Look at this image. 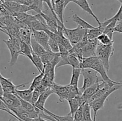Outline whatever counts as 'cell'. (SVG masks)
Listing matches in <instances>:
<instances>
[{
  "label": "cell",
  "mask_w": 122,
  "mask_h": 121,
  "mask_svg": "<svg viewBox=\"0 0 122 121\" xmlns=\"http://www.w3.org/2000/svg\"><path fill=\"white\" fill-rule=\"evenodd\" d=\"M0 98L10 110L21 106L20 98L15 94L4 93L2 96H0Z\"/></svg>",
  "instance_id": "9"
},
{
  "label": "cell",
  "mask_w": 122,
  "mask_h": 121,
  "mask_svg": "<svg viewBox=\"0 0 122 121\" xmlns=\"http://www.w3.org/2000/svg\"><path fill=\"white\" fill-rule=\"evenodd\" d=\"M117 1H119V2H120L121 4L122 3V0H117Z\"/></svg>",
  "instance_id": "45"
},
{
  "label": "cell",
  "mask_w": 122,
  "mask_h": 121,
  "mask_svg": "<svg viewBox=\"0 0 122 121\" xmlns=\"http://www.w3.org/2000/svg\"><path fill=\"white\" fill-rule=\"evenodd\" d=\"M30 46L31 48H32V52L35 53V54L39 55V56H41L42 55H43L46 51L44 48V47L41 46L39 43L37 42L35 39L32 36L31 37Z\"/></svg>",
  "instance_id": "19"
},
{
  "label": "cell",
  "mask_w": 122,
  "mask_h": 121,
  "mask_svg": "<svg viewBox=\"0 0 122 121\" xmlns=\"http://www.w3.org/2000/svg\"><path fill=\"white\" fill-rule=\"evenodd\" d=\"M90 68L93 69L95 71H96L98 73L100 74L102 80L104 82H106V83H108V84L114 85H117V84H120L122 83V82H118L112 80V79H111L108 77L107 73V71H106L103 64L100 61V60L98 58H97L95 61L94 62V63L92 64Z\"/></svg>",
  "instance_id": "6"
},
{
  "label": "cell",
  "mask_w": 122,
  "mask_h": 121,
  "mask_svg": "<svg viewBox=\"0 0 122 121\" xmlns=\"http://www.w3.org/2000/svg\"><path fill=\"white\" fill-rule=\"evenodd\" d=\"M122 21V3L120 5V7L119 8V10H118L117 13L115 14L113 17H112V18L109 19H107L106 21H104V22L101 23V25L102 26H103L104 27H106L107 25L108 24L110 21H114L116 23H117L119 21Z\"/></svg>",
  "instance_id": "24"
},
{
  "label": "cell",
  "mask_w": 122,
  "mask_h": 121,
  "mask_svg": "<svg viewBox=\"0 0 122 121\" xmlns=\"http://www.w3.org/2000/svg\"><path fill=\"white\" fill-rule=\"evenodd\" d=\"M81 74V68H73L71 78L69 84L74 86H78L79 79Z\"/></svg>",
  "instance_id": "25"
},
{
  "label": "cell",
  "mask_w": 122,
  "mask_h": 121,
  "mask_svg": "<svg viewBox=\"0 0 122 121\" xmlns=\"http://www.w3.org/2000/svg\"><path fill=\"white\" fill-rule=\"evenodd\" d=\"M114 50L113 43L102 45L98 43L97 46L95 56L103 64L107 72L110 69V59L114 53Z\"/></svg>",
  "instance_id": "1"
},
{
  "label": "cell",
  "mask_w": 122,
  "mask_h": 121,
  "mask_svg": "<svg viewBox=\"0 0 122 121\" xmlns=\"http://www.w3.org/2000/svg\"><path fill=\"white\" fill-rule=\"evenodd\" d=\"M44 71L43 70V71L42 72H39V74L38 75H37L36 77H35V78L33 79V80L32 81V83H31V85L30 86L29 88L30 90H32V91H33L35 88L36 87L38 86L39 84L41 83L42 80L43 79V77H44Z\"/></svg>",
  "instance_id": "31"
},
{
  "label": "cell",
  "mask_w": 122,
  "mask_h": 121,
  "mask_svg": "<svg viewBox=\"0 0 122 121\" xmlns=\"http://www.w3.org/2000/svg\"><path fill=\"white\" fill-rule=\"evenodd\" d=\"M9 121H15V120H13V119H10Z\"/></svg>",
  "instance_id": "44"
},
{
  "label": "cell",
  "mask_w": 122,
  "mask_h": 121,
  "mask_svg": "<svg viewBox=\"0 0 122 121\" xmlns=\"http://www.w3.org/2000/svg\"><path fill=\"white\" fill-rule=\"evenodd\" d=\"M42 1H43L44 2H45V4H46V5L48 7V8H50V9L51 10V11L52 12V13H55L53 11V9H52V1L51 0H42Z\"/></svg>",
  "instance_id": "40"
},
{
  "label": "cell",
  "mask_w": 122,
  "mask_h": 121,
  "mask_svg": "<svg viewBox=\"0 0 122 121\" xmlns=\"http://www.w3.org/2000/svg\"><path fill=\"white\" fill-rule=\"evenodd\" d=\"M2 41L7 45V47H8V50L10 51V52L11 58L9 62L10 65L13 66V65H15V63L17 61L18 57L20 55V52L14 47V46L13 45L11 42L10 40V39H8V40H3Z\"/></svg>",
  "instance_id": "14"
},
{
  "label": "cell",
  "mask_w": 122,
  "mask_h": 121,
  "mask_svg": "<svg viewBox=\"0 0 122 121\" xmlns=\"http://www.w3.org/2000/svg\"><path fill=\"white\" fill-rule=\"evenodd\" d=\"M53 93L56 94L59 97V101L63 102L64 100H67L70 98L69 85H63L57 84L54 82L51 86Z\"/></svg>",
  "instance_id": "11"
},
{
  "label": "cell",
  "mask_w": 122,
  "mask_h": 121,
  "mask_svg": "<svg viewBox=\"0 0 122 121\" xmlns=\"http://www.w3.org/2000/svg\"><path fill=\"white\" fill-rule=\"evenodd\" d=\"M104 27L101 26V24L99 25L98 27H95V28L92 29L87 30L86 36L88 40H95L97 39L98 37L103 33Z\"/></svg>",
  "instance_id": "18"
},
{
  "label": "cell",
  "mask_w": 122,
  "mask_h": 121,
  "mask_svg": "<svg viewBox=\"0 0 122 121\" xmlns=\"http://www.w3.org/2000/svg\"><path fill=\"white\" fill-rule=\"evenodd\" d=\"M0 83H1L4 93L9 94H15V91L19 88V87L25 86L26 84H29V83H26L25 84L15 85L13 84V81L10 78H7L5 77H4L1 75V74H0Z\"/></svg>",
  "instance_id": "8"
},
{
  "label": "cell",
  "mask_w": 122,
  "mask_h": 121,
  "mask_svg": "<svg viewBox=\"0 0 122 121\" xmlns=\"http://www.w3.org/2000/svg\"><path fill=\"white\" fill-rule=\"evenodd\" d=\"M3 94H4L3 90H2V87H1V83H0V96H2V95H3Z\"/></svg>",
  "instance_id": "43"
},
{
  "label": "cell",
  "mask_w": 122,
  "mask_h": 121,
  "mask_svg": "<svg viewBox=\"0 0 122 121\" xmlns=\"http://www.w3.org/2000/svg\"><path fill=\"white\" fill-rule=\"evenodd\" d=\"M31 121H46V119L42 118V117H36V118L32 119Z\"/></svg>",
  "instance_id": "41"
},
{
  "label": "cell",
  "mask_w": 122,
  "mask_h": 121,
  "mask_svg": "<svg viewBox=\"0 0 122 121\" xmlns=\"http://www.w3.org/2000/svg\"><path fill=\"white\" fill-rule=\"evenodd\" d=\"M9 39L13 45H14V47L20 52V44H21V40L19 39L18 37L15 36H11L9 37Z\"/></svg>",
  "instance_id": "36"
},
{
  "label": "cell",
  "mask_w": 122,
  "mask_h": 121,
  "mask_svg": "<svg viewBox=\"0 0 122 121\" xmlns=\"http://www.w3.org/2000/svg\"><path fill=\"white\" fill-rule=\"evenodd\" d=\"M72 19L73 20L74 22L76 23L77 24V26L81 27L82 28H84L86 30H89L92 29V28H95V26H93L92 25L90 24L89 23H88L87 21H86L85 20H83V19H82L81 17H80L79 15H77V14H75L73 15Z\"/></svg>",
  "instance_id": "22"
},
{
  "label": "cell",
  "mask_w": 122,
  "mask_h": 121,
  "mask_svg": "<svg viewBox=\"0 0 122 121\" xmlns=\"http://www.w3.org/2000/svg\"><path fill=\"white\" fill-rule=\"evenodd\" d=\"M81 74L83 77V85L82 87L79 88V91L81 94L87 88L103 81L101 77H98V72L92 68L81 69Z\"/></svg>",
  "instance_id": "3"
},
{
  "label": "cell",
  "mask_w": 122,
  "mask_h": 121,
  "mask_svg": "<svg viewBox=\"0 0 122 121\" xmlns=\"http://www.w3.org/2000/svg\"><path fill=\"white\" fill-rule=\"evenodd\" d=\"M64 1V8H66L67 5L70 3V2H73L74 0H63Z\"/></svg>",
  "instance_id": "42"
},
{
  "label": "cell",
  "mask_w": 122,
  "mask_h": 121,
  "mask_svg": "<svg viewBox=\"0 0 122 121\" xmlns=\"http://www.w3.org/2000/svg\"><path fill=\"white\" fill-rule=\"evenodd\" d=\"M73 2H75V3L79 7H81L83 11H86V13H88V14H90L91 15H92V16L94 18V19L96 20L97 22L98 23V26L101 24V22H100L99 19H98L97 17L95 15V14H94L93 11L92 10V9L91 8L89 3H88V0H74Z\"/></svg>",
  "instance_id": "16"
},
{
  "label": "cell",
  "mask_w": 122,
  "mask_h": 121,
  "mask_svg": "<svg viewBox=\"0 0 122 121\" xmlns=\"http://www.w3.org/2000/svg\"><path fill=\"white\" fill-rule=\"evenodd\" d=\"M68 62L69 65L73 68H80V60L77 56L69 53L68 56Z\"/></svg>",
  "instance_id": "30"
},
{
  "label": "cell",
  "mask_w": 122,
  "mask_h": 121,
  "mask_svg": "<svg viewBox=\"0 0 122 121\" xmlns=\"http://www.w3.org/2000/svg\"><path fill=\"white\" fill-rule=\"evenodd\" d=\"M67 101L69 103V107H70V113L69 114L73 117L76 110L82 104L81 100V96H77L73 98H69Z\"/></svg>",
  "instance_id": "17"
},
{
  "label": "cell",
  "mask_w": 122,
  "mask_h": 121,
  "mask_svg": "<svg viewBox=\"0 0 122 121\" xmlns=\"http://www.w3.org/2000/svg\"><path fill=\"white\" fill-rule=\"evenodd\" d=\"M49 88V87H48ZM48 88L47 87L45 86L43 84L41 83L37 87L33 90V93H32V103L34 104L36 102L37 100L39 98V96L44 92V91Z\"/></svg>",
  "instance_id": "23"
},
{
  "label": "cell",
  "mask_w": 122,
  "mask_h": 121,
  "mask_svg": "<svg viewBox=\"0 0 122 121\" xmlns=\"http://www.w3.org/2000/svg\"><path fill=\"white\" fill-rule=\"evenodd\" d=\"M98 83H96V84H94V85H91L89 87L87 88L86 89L83 91L81 96V100L82 104L85 103H88L91 98L92 96L97 91V90L98 88Z\"/></svg>",
  "instance_id": "15"
},
{
  "label": "cell",
  "mask_w": 122,
  "mask_h": 121,
  "mask_svg": "<svg viewBox=\"0 0 122 121\" xmlns=\"http://www.w3.org/2000/svg\"><path fill=\"white\" fill-rule=\"evenodd\" d=\"M0 74H1V73H0Z\"/></svg>",
  "instance_id": "46"
},
{
  "label": "cell",
  "mask_w": 122,
  "mask_h": 121,
  "mask_svg": "<svg viewBox=\"0 0 122 121\" xmlns=\"http://www.w3.org/2000/svg\"><path fill=\"white\" fill-rule=\"evenodd\" d=\"M99 43L102 45H109L111 43H114V40L113 39H111L107 34L102 33L100 34L97 39Z\"/></svg>",
  "instance_id": "33"
},
{
  "label": "cell",
  "mask_w": 122,
  "mask_h": 121,
  "mask_svg": "<svg viewBox=\"0 0 122 121\" xmlns=\"http://www.w3.org/2000/svg\"><path fill=\"white\" fill-rule=\"evenodd\" d=\"M55 55H56V53H54L51 51H46V52L41 56L44 65L52 62Z\"/></svg>",
  "instance_id": "32"
},
{
  "label": "cell",
  "mask_w": 122,
  "mask_h": 121,
  "mask_svg": "<svg viewBox=\"0 0 122 121\" xmlns=\"http://www.w3.org/2000/svg\"><path fill=\"white\" fill-rule=\"evenodd\" d=\"M98 43L99 42L97 39L91 40H88L81 49V56L82 58L95 56V51Z\"/></svg>",
  "instance_id": "10"
},
{
  "label": "cell",
  "mask_w": 122,
  "mask_h": 121,
  "mask_svg": "<svg viewBox=\"0 0 122 121\" xmlns=\"http://www.w3.org/2000/svg\"><path fill=\"white\" fill-rule=\"evenodd\" d=\"M32 58H33V64L35 66L39 72H42L44 70V65L42 61L41 56L32 52Z\"/></svg>",
  "instance_id": "28"
},
{
  "label": "cell",
  "mask_w": 122,
  "mask_h": 121,
  "mask_svg": "<svg viewBox=\"0 0 122 121\" xmlns=\"http://www.w3.org/2000/svg\"><path fill=\"white\" fill-rule=\"evenodd\" d=\"M13 1H15L19 4H21L30 7L33 4L34 0H13Z\"/></svg>",
  "instance_id": "38"
},
{
  "label": "cell",
  "mask_w": 122,
  "mask_h": 121,
  "mask_svg": "<svg viewBox=\"0 0 122 121\" xmlns=\"http://www.w3.org/2000/svg\"><path fill=\"white\" fill-rule=\"evenodd\" d=\"M32 36L39 43L46 51H51L48 45L49 36L45 32L42 30H32Z\"/></svg>",
  "instance_id": "12"
},
{
  "label": "cell",
  "mask_w": 122,
  "mask_h": 121,
  "mask_svg": "<svg viewBox=\"0 0 122 121\" xmlns=\"http://www.w3.org/2000/svg\"><path fill=\"white\" fill-rule=\"evenodd\" d=\"M44 111L46 113L51 115V116H52L54 118V119L56 120V121H74L73 117L71 116L70 115H69V114H68L66 116H58V115H56V114L53 113L49 111L46 109H45Z\"/></svg>",
  "instance_id": "26"
},
{
  "label": "cell",
  "mask_w": 122,
  "mask_h": 121,
  "mask_svg": "<svg viewBox=\"0 0 122 121\" xmlns=\"http://www.w3.org/2000/svg\"><path fill=\"white\" fill-rule=\"evenodd\" d=\"M33 91L29 88L27 90H20L17 89L15 91V94H16L19 98L24 100L25 101L30 102L32 103V97Z\"/></svg>",
  "instance_id": "21"
},
{
  "label": "cell",
  "mask_w": 122,
  "mask_h": 121,
  "mask_svg": "<svg viewBox=\"0 0 122 121\" xmlns=\"http://www.w3.org/2000/svg\"><path fill=\"white\" fill-rule=\"evenodd\" d=\"M3 5L7 9L10 15L15 13H27L31 9L28 6L21 4L14 1H7L3 2Z\"/></svg>",
  "instance_id": "7"
},
{
  "label": "cell",
  "mask_w": 122,
  "mask_h": 121,
  "mask_svg": "<svg viewBox=\"0 0 122 121\" xmlns=\"http://www.w3.org/2000/svg\"><path fill=\"white\" fill-rule=\"evenodd\" d=\"M39 14H41V15L45 20L48 28L51 32L56 33L58 27V23L61 22L56 14L52 13L48 6L47 8L44 7L42 11Z\"/></svg>",
  "instance_id": "4"
},
{
  "label": "cell",
  "mask_w": 122,
  "mask_h": 121,
  "mask_svg": "<svg viewBox=\"0 0 122 121\" xmlns=\"http://www.w3.org/2000/svg\"><path fill=\"white\" fill-rule=\"evenodd\" d=\"M91 108L89 103H85L82 104V110H83V121H93L91 115Z\"/></svg>",
  "instance_id": "27"
},
{
  "label": "cell",
  "mask_w": 122,
  "mask_h": 121,
  "mask_svg": "<svg viewBox=\"0 0 122 121\" xmlns=\"http://www.w3.org/2000/svg\"><path fill=\"white\" fill-rule=\"evenodd\" d=\"M73 120L74 121H83L82 104L75 112V115L73 116Z\"/></svg>",
  "instance_id": "35"
},
{
  "label": "cell",
  "mask_w": 122,
  "mask_h": 121,
  "mask_svg": "<svg viewBox=\"0 0 122 121\" xmlns=\"http://www.w3.org/2000/svg\"><path fill=\"white\" fill-rule=\"evenodd\" d=\"M114 32L122 33V21H119L114 28Z\"/></svg>",
  "instance_id": "39"
},
{
  "label": "cell",
  "mask_w": 122,
  "mask_h": 121,
  "mask_svg": "<svg viewBox=\"0 0 122 121\" xmlns=\"http://www.w3.org/2000/svg\"><path fill=\"white\" fill-rule=\"evenodd\" d=\"M52 94H53V91H52L51 88H48L45 91H44L39 96V98L37 100L36 102L34 104V106H35V107L38 108L39 110H45V104L46 103V100L50 97V95H51Z\"/></svg>",
  "instance_id": "13"
},
{
  "label": "cell",
  "mask_w": 122,
  "mask_h": 121,
  "mask_svg": "<svg viewBox=\"0 0 122 121\" xmlns=\"http://www.w3.org/2000/svg\"><path fill=\"white\" fill-rule=\"evenodd\" d=\"M42 0H34L33 4L30 6L31 10H33L37 13L40 14L44 9V3Z\"/></svg>",
  "instance_id": "29"
},
{
  "label": "cell",
  "mask_w": 122,
  "mask_h": 121,
  "mask_svg": "<svg viewBox=\"0 0 122 121\" xmlns=\"http://www.w3.org/2000/svg\"><path fill=\"white\" fill-rule=\"evenodd\" d=\"M0 110H3V111L6 112L8 113V114H10V115H11L12 116H13V117H15V118L16 119L18 120L17 117V116H15V115H14V114L13 113V112H11L10 110H8V109H7V106H5V104H4V102H2V100H1V98H0ZM18 121H19V120H18Z\"/></svg>",
  "instance_id": "37"
},
{
  "label": "cell",
  "mask_w": 122,
  "mask_h": 121,
  "mask_svg": "<svg viewBox=\"0 0 122 121\" xmlns=\"http://www.w3.org/2000/svg\"><path fill=\"white\" fill-rule=\"evenodd\" d=\"M20 54L27 57L33 63V58H32V51L30 45H28L26 43L21 40L20 48Z\"/></svg>",
  "instance_id": "20"
},
{
  "label": "cell",
  "mask_w": 122,
  "mask_h": 121,
  "mask_svg": "<svg viewBox=\"0 0 122 121\" xmlns=\"http://www.w3.org/2000/svg\"><path fill=\"white\" fill-rule=\"evenodd\" d=\"M122 87V83L120 84H117V85H114L112 87L108 90H107L103 95L96 99L90 102L89 103L91 108L94 111V120L93 121H97V112L98 110L103 109L104 106V103L107 98H108V96L113 93L114 91L120 89Z\"/></svg>",
  "instance_id": "2"
},
{
  "label": "cell",
  "mask_w": 122,
  "mask_h": 121,
  "mask_svg": "<svg viewBox=\"0 0 122 121\" xmlns=\"http://www.w3.org/2000/svg\"><path fill=\"white\" fill-rule=\"evenodd\" d=\"M48 45L51 52L54 53H59V47L58 44L56 40L53 38L50 37L48 40Z\"/></svg>",
  "instance_id": "34"
},
{
  "label": "cell",
  "mask_w": 122,
  "mask_h": 121,
  "mask_svg": "<svg viewBox=\"0 0 122 121\" xmlns=\"http://www.w3.org/2000/svg\"><path fill=\"white\" fill-rule=\"evenodd\" d=\"M63 28L64 34L70 40V43L73 46L82 40L87 30L79 26H77L76 28H72V29L67 28L65 26H64Z\"/></svg>",
  "instance_id": "5"
}]
</instances>
